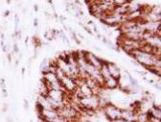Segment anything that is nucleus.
Instances as JSON below:
<instances>
[{"mask_svg":"<svg viewBox=\"0 0 161 122\" xmlns=\"http://www.w3.org/2000/svg\"><path fill=\"white\" fill-rule=\"evenodd\" d=\"M102 111L104 112V115L108 122H112L115 119L121 118L122 116V109L113 105L111 102H109Z\"/></svg>","mask_w":161,"mask_h":122,"instance_id":"1","label":"nucleus"},{"mask_svg":"<svg viewBox=\"0 0 161 122\" xmlns=\"http://www.w3.org/2000/svg\"><path fill=\"white\" fill-rule=\"evenodd\" d=\"M85 61L87 64H89L91 65L95 66L96 68H99L102 66V65L105 62V60H102L101 58L95 56L93 53L91 52H86L85 51Z\"/></svg>","mask_w":161,"mask_h":122,"instance_id":"2","label":"nucleus"},{"mask_svg":"<svg viewBox=\"0 0 161 122\" xmlns=\"http://www.w3.org/2000/svg\"><path fill=\"white\" fill-rule=\"evenodd\" d=\"M108 72L111 77L120 80L121 70H120V67H119L116 64H114V62H108Z\"/></svg>","mask_w":161,"mask_h":122,"instance_id":"3","label":"nucleus"},{"mask_svg":"<svg viewBox=\"0 0 161 122\" xmlns=\"http://www.w3.org/2000/svg\"><path fill=\"white\" fill-rule=\"evenodd\" d=\"M119 85H120V80H118L116 78H113V77H108V79L105 80L104 82V89H115L119 87Z\"/></svg>","mask_w":161,"mask_h":122,"instance_id":"4","label":"nucleus"},{"mask_svg":"<svg viewBox=\"0 0 161 122\" xmlns=\"http://www.w3.org/2000/svg\"><path fill=\"white\" fill-rule=\"evenodd\" d=\"M136 117H137V114H135L133 111H131L130 109H122L121 118H123L125 121H128V120L136 121Z\"/></svg>","mask_w":161,"mask_h":122,"instance_id":"5","label":"nucleus"},{"mask_svg":"<svg viewBox=\"0 0 161 122\" xmlns=\"http://www.w3.org/2000/svg\"><path fill=\"white\" fill-rule=\"evenodd\" d=\"M143 5H141L140 3H138L136 1H128V13H131L133 12L141 11Z\"/></svg>","mask_w":161,"mask_h":122,"instance_id":"6","label":"nucleus"},{"mask_svg":"<svg viewBox=\"0 0 161 122\" xmlns=\"http://www.w3.org/2000/svg\"><path fill=\"white\" fill-rule=\"evenodd\" d=\"M80 89V92L82 93V95H84L85 97V96H90L93 94V92H92V89L87 86L86 84H84V85H82L81 87L78 88Z\"/></svg>","mask_w":161,"mask_h":122,"instance_id":"7","label":"nucleus"},{"mask_svg":"<svg viewBox=\"0 0 161 122\" xmlns=\"http://www.w3.org/2000/svg\"><path fill=\"white\" fill-rule=\"evenodd\" d=\"M136 122H149L148 117H147V115L145 112H141L137 115Z\"/></svg>","mask_w":161,"mask_h":122,"instance_id":"8","label":"nucleus"},{"mask_svg":"<svg viewBox=\"0 0 161 122\" xmlns=\"http://www.w3.org/2000/svg\"><path fill=\"white\" fill-rule=\"evenodd\" d=\"M82 27V28H84L85 29V32H87V33H88L89 35H93V32H92V31L88 28V27H87V26H85V25H84V24H82V23H81V22H80V23H79Z\"/></svg>","mask_w":161,"mask_h":122,"instance_id":"9","label":"nucleus"},{"mask_svg":"<svg viewBox=\"0 0 161 122\" xmlns=\"http://www.w3.org/2000/svg\"><path fill=\"white\" fill-rule=\"evenodd\" d=\"M44 37H45V39H47L48 40H53V39H52V36H51V33H50V31L48 30V31H46V32L44 33Z\"/></svg>","mask_w":161,"mask_h":122,"instance_id":"10","label":"nucleus"},{"mask_svg":"<svg viewBox=\"0 0 161 122\" xmlns=\"http://www.w3.org/2000/svg\"><path fill=\"white\" fill-rule=\"evenodd\" d=\"M23 108H24L25 111L29 110V102H28L27 99H24V100H23Z\"/></svg>","mask_w":161,"mask_h":122,"instance_id":"11","label":"nucleus"},{"mask_svg":"<svg viewBox=\"0 0 161 122\" xmlns=\"http://www.w3.org/2000/svg\"><path fill=\"white\" fill-rule=\"evenodd\" d=\"M8 110H9V104H8V103H3L1 111H2L3 112H7Z\"/></svg>","mask_w":161,"mask_h":122,"instance_id":"12","label":"nucleus"},{"mask_svg":"<svg viewBox=\"0 0 161 122\" xmlns=\"http://www.w3.org/2000/svg\"><path fill=\"white\" fill-rule=\"evenodd\" d=\"M13 52H15L16 54L19 53V48H18V45H17L16 42L13 43Z\"/></svg>","mask_w":161,"mask_h":122,"instance_id":"13","label":"nucleus"},{"mask_svg":"<svg viewBox=\"0 0 161 122\" xmlns=\"http://www.w3.org/2000/svg\"><path fill=\"white\" fill-rule=\"evenodd\" d=\"M0 88H1V89H6L5 79H4V78H1V79H0Z\"/></svg>","mask_w":161,"mask_h":122,"instance_id":"14","label":"nucleus"},{"mask_svg":"<svg viewBox=\"0 0 161 122\" xmlns=\"http://www.w3.org/2000/svg\"><path fill=\"white\" fill-rule=\"evenodd\" d=\"M2 95L4 98H7L8 97V92H7V89H2Z\"/></svg>","mask_w":161,"mask_h":122,"instance_id":"15","label":"nucleus"},{"mask_svg":"<svg viewBox=\"0 0 161 122\" xmlns=\"http://www.w3.org/2000/svg\"><path fill=\"white\" fill-rule=\"evenodd\" d=\"M6 122H15V121H13V118L11 115H7L6 116Z\"/></svg>","mask_w":161,"mask_h":122,"instance_id":"16","label":"nucleus"},{"mask_svg":"<svg viewBox=\"0 0 161 122\" xmlns=\"http://www.w3.org/2000/svg\"><path fill=\"white\" fill-rule=\"evenodd\" d=\"M10 13H11L10 11H5V12H4V13H3V16L4 17H7V16H10Z\"/></svg>","mask_w":161,"mask_h":122,"instance_id":"17","label":"nucleus"},{"mask_svg":"<svg viewBox=\"0 0 161 122\" xmlns=\"http://www.w3.org/2000/svg\"><path fill=\"white\" fill-rule=\"evenodd\" d=\"M34 26L36 27V28H38V26H39V20H38V19H34Z\"/></svg>","mask_w":161,"mask_h":122,"instance_id":"18","label":"nucleus"},{"mask_svg":"<svg viewBox=\"0 0 161 122\" xmlns=\"http://www.w3.org/2000/svg\"><path fill=\"white\" fill-rule=\"evenodd\" d=\"M154 88H155V89H157L158 90H160V84H159V81H158V83H154Z\"/></svg>","mask_w":161,"mask_h":122,"instance_id":"19","label":"nucleus"},{"mask_svg":"<svg viewBox=\"0 0 161 122\" xmlns=\"http://www.w3.org/2000/svg\"><path fill=\"white\" fill-rule=\"evenodd\" d=\"M93 32H94L95 34H99L98 28H97V26H96V25H94V26H93Z\"/></svg>","mask_w":161,"mask_h":122,"instance_id":"20","label":"nucleus"},{"mask_svg":"<svg viewBox=\"0 0 161 122\" xmlns=\"http://www.w3.org/2000/svg\"><path fill=\"white\" fill-rule=\"evenodd\" d=\"M7 57H8V61H9V62H12V54H11V53H8Z\"/></svg>","mask_w":161,"mask_h":122,"instance_id":"21","label":"nucleus"},{"mask_svg":"<svg viewBox=\"0 0 161 122\" xmlns=\"http://www.w3.org/2000/svg\"><path fill=\"white\" fill-rule=\"evenodd\" d=\"M112 122H125V120H124L123 118H118V119H115V120H113Z\"/></svg>","mask_w":161,"mask_h":122,"instance_id":"22","label":"nucleus"},{"mask_svg":"<svg viewBox=\"0 0 161 122\" xmlns=\"http://www.w3.org/2000/svg\"><path fill=\"white\" fill-rule=\"evenodd\" d=\"M87 24H88V25H92V26L95 25V23H94V22L92 21V20H88V21H87Z\"/></svg>","mask_w":161,"mask_h":122,"instance_id":"23","label":"nucleus"},{"mask_svg":"<svg viewBox=\"0 0 161 122\" xmlns=\"http://www.w3.org/2000/svg\"><path fill=\"white\" fill-rule=\"evenodd\" d=\"M34 10H35L36 12H39V5L35 4V5H34Z\"/></svg>","mask_w":161,"mask_h":122,"instance_id":"24","label":"nucleus"},{"mask_svg":"<svg viewBox=\"0 0 161 122\" xmlns=\"http://www.w3.org/2000/svg\"><path fill=\"white\" fill-rule=\"evenodd\" d=\"M93 48L95 49L96 51H99V52H102V49L99 48V47H96V46H93Z\"/></svg>","mask_w":161,"mask_h":122,"instance_id":"25","label":"nucleus"},{"mask_svg":"<svg viewBox=\"0 0 161 122\" xmlns=\"http://www.w3.org/2000/svg\"><path fill=\"white\" fill-rule=\"evenodd\" d=\"M36 57H38V51H35V54H34V56H33V58L34 59H36Z\"/></svg>","mask_w":161,"mask_h":122,"instance_id":"26","label":"nucleus"},{"mask_svg":"<svg viewBox=\"0 0 161 122\" xmlns=\"http://www.w3.org/2000/svg\"><path fill=\"white\" fill-rule=\"evenodd\" d=\"M148 82H149V84H151V85H154V80H151H151H148Z\"/></svg>","mask_w":161,"mask_h":122,"instance_id":"27","label":"nucleus"},{"mask_svg":"<svg viewBox=\"0 0 161 122\" xmlns=\"http://www.w3.org/2000/svg\"><path fill=\"white\" fill-rule=\"evenodd\" d=\"M78 36H79V38H80V39H85V37H84V36H82V35L79 34Z\"/></svg>","mask_w":161,"mask_h":122,"instance_id":"28","label":"nucleus"},{"mask_svg":"<svg viewBox=\"0 0 161 122\" xmlns=\"http://www.w3.org/2000/svg\"><path fill=\"white\" fill-rule=\"evenodd\" d=\"M97 39H102V36L100 35V33H99V34H97Z\"/></svg>","mask_w":161,"mask_h":122,"instance_id":"29","label":"nucleus"},{"mask_svg":"<svg viewBox=\"0 0 161 122\" xmlns=\"http://www.w3.org/2000/svg\"><path fill=\"white\" fill-rule=\"evenodd\" d=\"M21 72H22V75H24V73H25V67H23L22 70H21Z\"/></svg>","mask_w":161,"mask_h":122,"instance_id":"30","label":"nucleus"},{"mask_svg":"<svg viewBox=\"0 0 161 122\" xmlns=\"http://www.w3.org/2000/svg\"><path fill=\"white\" fill-rule=\"evenodd\" d=\"M22 12H23V13H25L27 12V9H26V8H24V9H23V10H22Z\"/></svg>","mask_w":161,"mask_h":122,"instance_id":"31","label":"nucleus"},{"mask_svg":"<svg viewBox=\"0 0 161 122\" xmlns=\"http://www.w3.org/2000/svg\"><path fill=\"white\" fill-rule=\"evenodd\" d=\"M28 40H29V38H28V37H27V38L25 39V42L27 43V42H28Z\"/></svg>","mask_w":161,"mask_h":122,"instance_id":"32","label":"nucleus"},{"mask_svg":"<svg viewBox=\"0 0 161 122\" xmlns=\"http://www.w3.org/2000/svg\"><path fill=\"white\" fill-rule=\"evenodd\" d=\"M125 122H136L134 120H128V121H125Z\"/></svg>","mask_w":161,"mask_h":122,"instance_id":"33","label":"nucleus"},{"mask_svg":"<svg viewBox=\"0 0 161 122\" xmlns=\"http://www.w3.org/2000/svg\"><path fill=\"white\" fill-rule=\"evenodd\" d=\"M30 122H33V121H30Z\"/></svg>","mask_w":161,"mask_h":122,"instance_id":"34","label":"nucleus"}]
</instances>
